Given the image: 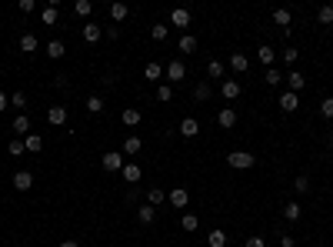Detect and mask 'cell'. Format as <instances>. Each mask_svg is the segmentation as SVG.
<instances>
[{
	"label": "cell",
	"mask_w": 333,
	"mask_h": 247,
	"mask_svg": "<svg viewBox=\"0 0 333 247\" xmlns=\"http://www.w3.org/2000/svg\"><path fill=\"white\" fill-rule=\"evenodd\" d=\"M227 164H230L233 170H250L257 164V157L250 151H233V154H227Z\"/></svg>",
	"instance_id": "1"
},
{
	"label": "cell",
	"mask_w": 333,
	"mask_h": 247,
	"mask_svg": "<svg viewBox=\"0 0 333 247\" xmlns=\"http://www.w3.org/2000/svg\"><path fill=\"white\" fill-rule=\"evenodd\" d=\"M123 164H127V160H123V154L120 151H107L100 157V167L107 170V174H120V170H123Z\"/></svg>",
	"instance_id": "2"
},
{
	"label": "cell",
	"mask_w": 333,
	"mask_h": 247,
	"mask_svg": "<svg viewBox=\"0 0 333 247\" xmlns=\"http://www.w3.org/2000/svg\"><path fill=\"white\" fill-rule=\"evenodd\" d=\"M166 200H170L177 210H183V207H187V200H190V191H187V187H174V191L166 194Z\"/></svg>",
	"instance_id": "3"
},
{
	"label": "cell",
	"mask_w": 333,
	"mask_h": 247,
	"mask_svg": "<svg viewBox=\"0 0 333 247\" xmlns=\"http://www.w3.org/2000/svg\"><path fill=\"white\" fill-rule=\"evenodd\" d=\"M127 17H130V7L123 4V0H113V4H110V20H113V24H123Z\"/></svg>",
	"instance_id": "4"
},
{
	"label": "cell",
	"mask_w": 333,
	"mask_h": 247,
	"mask_svg": "<svg viewBox=\"0 0 333 247\" xmlns=\"http://www.w3.org/2000/svg\"><path fill=\"white\" fill-rule=\"evenodd\" d=\"M163 74H166V80H183L187 77V64H183V60H170Z\"/></svg>",
	"instance_id": "5"
},
{
	"label": "cell",
	"mask_w": 333,
	"mask_h": 247,
	"mask_svg": "<svg viewBox=\"0 0 333 247\" xmlns=\"http://www.w3.org/2000/svg\"><path fill=\"white\" fill-rule=\"evenodd\" d=\"M217 124H220L223 130H230L233 124H237V111H233V107H220V114H217Z\"/></svg>",
	"instance_id": "6"
},
{
	"label": "cell",
	"mask_w": 333,
	"mask_h": 247,
	"mask_svg": "<svg viewBox=\"0 0 333 247\" xmlns=\"http://www.w3.org/2000/svg\"><path fill=\"white\" fill-rule=\"evenodd\" d=\"M33 187V174L30 170H17L14 174V191H30Z\"/></svg>",
	"instance_id": "7"
},
{
	"label": "cell",
	"mask_w": 333,
	"mask_h": 247,
	"mask_svg": "<svg viewBox=\"0 0 333 247\" xmlns=\"http://www.w3.org/2000/svg\"><path fill=\"white\" fill-rule=\"evenodd\" d=\"M257 60H260L267 70H270V67H277V54H273V47H270V44H263V47L257 50Z\"/></svg>",
	"instance_id": "8"
},
{
	"label": "cell",
	"mask_w": 333,
	"mask_h": 247,
	"mask_svg": "<svg viewBox=\"0 0 333 247\" xmlns=\"http://www.w3.org/2000/svg\"><path fill=\"white\" fill-rule=\"evenodd\" d=\"M297 107H300V94H280V111H286V114H294Z\"/></svg>",
	"instance_id": "9"
},
{
	"label": "cell",
	"mask_w": 333,
	"mask_h": 247,
	"mask_svg": "<svg viewBox=\"0 0 333 247\" xmlns=\"http://www.w3.org/2000/svg\"><path fill=\"white\" fill-rule=\"evenodd\" d=\"M120 174H123V181H127V184H137V181H140V164H137V160H127Z\"/></svg>",
	"instance_id": "10"
},
{
	"label": "cell",
	"mask_w": 333,
	"mask_h": 247,
	"mask_svg": "<svg viewBox=\"0 0 333 247\" xmlns=\"http://www.w3.org/2000/svg\"><path fill=\"white\" fill-rule=\"evenodd\" d=\"M10 130H14V134H30V117H27V114H17L14 117V124H10Z\"/></svg>",
	"instance_id": "11"
},
{
	"label": "cell",
	"mask_w": 333,
	"mask_h": 247,
	"mask_svg": "<svg viewBox=\"0 0 333 247\" xmlns=\"http://www.w3.org/2000/svg\"><path fill=\"white\" fill-rule=\"evenodd\" d=\"M220 94L227 97V100H237V97H240V84H237V80H220Z\"/></svg>",
	"instance_id": "12"
},
{
	"label": "cell",
	"mask_w": 333,
	"mask_h": 247,
	"mask_svg": "<svg viewBox=\"0 0 333 247\" xmlns=\"http://www.w3.org/2000/svg\"><path fill=\"white\" fill-rule=\"evenodd\" d=\"M47 120L54 124V127H64V124H67V107H50V111H47Z\"/></svg>",
	"instance_id": "13"
},
{
	"label": "cell",
	"mask_w": 333,
	"mask_h": 247,
	"mask_svg": "<svg viewBox=\"0 0 333 247\" xmlns=\"http://www.w3.org/2000/svg\"><path fill=\"white\" fill-rule=\"evenodd\" d=\"M170 24H174V27H190V10L177 7L174 14H170Z\"/></svg>",
	"instance_id": "14"
},
{
	"label": "cell",
	"mask_w": 333,
	"mask_h": 247,
	"mask_svg": "<svg viewBox=\"0 0 333 247\" xmlns=\"http://www.w3.org/2000/svg\"><path fill=\"white\" fill-rule=\"evenodd\" d=\"M286 84H290V94H300V90L307 87V80H303V74H300V70H290Z\"/></svg>",
	"instance_id": "15"
},
{
	"label": "cell",
	"mask_w": 333,
	"mask_h": 247,
	"mask_svg": "<svg viewBox=\"0 0 333 247\" xmlns=\"http://www.w3.org/2000/svg\"><path fill=\"white\" fill-rule=\"evenodd\" d=\"M137 154H140V137L130 134L127 140H123V157H137Z\"/></svg>",
	"instance_id": "16"
},
{
	"label": "cell",
	"mask_w": 333,
	"mask_h": 247,
	"mask_svg": "<svg viewBox=\"0 0 333 247\" xmlns=\"http://www.w3.org/2000/svg\"><path fill=\"white\" fill-rule=\"evenodd\" d=\"M40 20L47 27H57V20H60V10H57V4H50V7H44V14H40Z\"/></svg>",
	"instance_id": "17"
},
{
	"label": "cell",
	"mask_w": 333,
	"mask_h": 247,
	"mask_svg": "<svg viewBox=\"0 0 333 247\" xmlns=\"http://www.w3.org/2000/svg\"><path fill=\"white\" fill-rule=\"evenodd\" d=\"M180 134H183V137H197V134H200V124H197L193 117H183V120H180Z\"/></svg>",
	"instance_id": "18"
},
{
	"label": "cell",
	"mask_w": 333,
	"mask_h": 247,
	"mask_svg": "<svg viewBox=\"0 0 333 247\" xmlns=\"http://www.w3.org/2000/svg\"><path fill=\"white\" fill-rule=\"evenodd\" d=\"M24 147L30 154H40V151H44V137H40V134H27L24 137Z\"/></svg>",
	"instance_id": "19"
},
{
	"label": "cell",
	"mask_w": 333,
	"mask_h": 247,
	"mask_svg": "<svg viewBox=\"0 0 333 247\" xmlns=\"http://www.w3.org/2000/svg\"><path fill=\"white\" fill-rule=\"evenodd\" d=\"M100 37H103V30H100L97 24H90V20H87V27H84V44H97Z\"/></svg>",
	"instance_id": "20"
},
{
	"label": "cell",
	"mask_w": 333,
	"mask_h": 247,
	"mask_svg": "<svg viewBox=\"0 0 333 247\" xmlns=\"http://www.w3.org/2000/svg\"><path fill=\"white\" fill-rule=\"evenodd\" d=\"M273 24L283 27V30H290V10H286V7H277V10H273Z\"/></svg>",
	"instance_id": "21"
},
{
	"label": "cell",
	"mask_w": 333,
	"mask_h": 247,
	"mask_svg": "<svg viewBox=\"0 0 333 247\" xmlns=\"http://www.w3.org/2000/svg\"><path fill=\"white\" fill-rule=\"evenodd\" d=\"M283 217H286V221H290V224H297V221H300V217H303L300 204H297V200H290V204H286V207H283Z\"/></svg>",
	"instance_id": "22"
},
{
	"label": "cell",
	"mask_w": 333,
	"mask_h": 247,
	"mask_svg": "<svg viewBox=\"0 0 333 247\" xmlns=\"http://www.w3.org/2000/svg\"><path fill=\"white\" fill-rule=\"evenodd\" d=\"M230 67H233L237 74H246V70H250V60H246V54H233V57H230Z\"/></svg>",
	"instance_id": "23"
},
{
	"label": "cell",
	"mask_w": 333,
	"mask_h": 247,
	"mask_svg": "<svg viewBox=\"0 0 333 247\" xmlns=\"http://www.w3.org/2000/svg\"><path fill=\"white\" fill-rule=\"evenodd\" d=\"M64 54H67L64 40H50V44H47V57H54V60H60Z\"/></svg>",
	"instance_id": "24"
},
{
	"label": "cell",
	"mask_w": 333,
	"mask_h": 247,
	"mask_svg": "<svg viewBox=\"0 0 333 247\" xmlns=\"http://www.w3.org/2000/svg\"><path fill=\"white\" fill-rule=\"evenodd\" d=\"M143 77H147V80H160V77H163V67H160L157 60H150V64L143 67Z\"/></svg>",
	"instance_id": "25"
},
{
	"label": "cell",
	"mask_w": 333,
	"mask_h": 247,
	"mask_svg": "<svg viewBox=\"0 0 333 247\" xmlns=\"http://www.w3.org/2000/svg\"><path fill=\"white\" fill-rule=\"evenodd\" d=\"M137 217H140V224H153V221H157V207H150V204H143V207L137 210Z\"/></svg>",
	"instance_id": "26"
},
{
	"label": "cell",
	"mask_w": 333,
	"mask_h": 247,
	"mask_svg": "<svg viewBox=\"0 0 333 247\" xmlns=\"http://www.w3.org/2000/svg\"><path fill=\"white\" fill-rule=\"evenodd\" d=\"M147 200H150V207H157V204L166 200V191L163 187H150V191H147Z\"/></svg>",
	"instance_id": "27"
},
{
	"label": "cell",
	"mask_w": 333,
	"mask_h": 247,
	"mask_svg": "<svg viewBox=\"0 0 333 247\" xmlns=\"http://www.w3.org/2000/svg\"><path fill=\"white\" fill-rule=\"evenodd\" d=\"M206 247H227V234H223V231H210V234H206Z\"/></svg>",
	"instance_id": "28"
},
{
	"label": "cell",
	"mask_w": 333,
	"mask_h": 247,
	"mask_svg": "<svg viewBox=\"0 0 333 247\" xmlns=\"http://www.w3.org/2000/svg\"><path fill=\"white\" fill-rule=\"evenodd\" d=\"M210 94H214V87H210L206 80H200L197 87H193V97H197V100H210Z\"/></svg>",
	"instance_id": "29"
},
{
	"label": "cell",
	"mask_w": 333,
	"mask_h": 247,
	"mask_svg": "<svg viewBox=\"0 0 333 247\" xmlns=\"http://www.w3.org/2000/svg\"><path fill=\"white\" fill-rule=\"evenodd\" d=\"M180 227H183V231H190V234H193V231L200 227V217H197V214H183V217H180Z\"/></svg>",
	"instance_id": "30"
},
{
	"label": "cell",
	"mask_w": 333,
	"mask_h": 247,
	"mask_svg": "<svg viewBox=\"0 0 333 247\" xmlns=\"http://www.w3.org/2000/svg\"><path fill=\"white\" fill-rule=\"evenodd\" d=\"M37 47H40V44H37V37H33V33H24V37H20V50H24V54H33Z\"/></svg>",
	"instance_id": "31"
},
{
	"label": "cell",
	"mask_w": 333,
	"mask_h": 247,
	"mask_svg": "<svg viewBox=\"0 0 333 247\" xmlns=\"http://www.w3.org/2000/svg\"><path fill=\"white\" fill-rule=\"evenodd\" d=\"M123 124H127V127H137V124H140V111H137V107H127V111H123Z\"/></svg>",
	"instance_id": "32"
},
{
	"label": "cell",
	"mask_w": 333,
	"mask_h": 247,
	"mask_svg": "<svg viewBox=\"0 0 333 247\" xmlns=\"http://www.w3.org/2000/svg\"><path fill=\"white\" fill-rule=\"evenodd\" d=\"M206 77H210V80H223V64H220V60H210V64H206Z\"/></svg>",
	"instance_id": "33"
},
{
	"label": "cell",
	"mask_w": 333,
	"mask_h": 247,
	"mask_svg": "<svg viewBox=\"0 0 333 247\" xmlns=\"http://www.w3.org/2000/svg\"><path fill=\"white\" fill-rule=\"evenodd\" d=\"M263 80H267L270 87H280V84H283V74H280V70H277V67H270V70H267V74H263Z\"/></svg>",
	"instance_id": "34"
},
{
	"label": "cell",
	"mask_w": 333,
	"mask_h": 247,
	"mask_svg": "<svg viewBox=\"0 0 333 247\" xmlns=\"http://www.w3.org/2000/svg\"><path fill=\"white\" fill-rule=\"evenodd\" d=\"M24 151H27V147H24V137H14V140L7 144V154H10V157H20Z\"/></svg>",
	"instance_id": "35"
},
{
	"label": "cell",
	"mask_w": 333,
	"mask_h": 247,
	"mask_svg": "<svg viewBox=\"0 0 333 247\" xmlns=\"http://www.w3.org/2000/svg\"><path fill=\"white\" fill-rule=\"evenodd\" d=\"M73 14H77V17H90V14H94V4H90V0H77V4H73Z\"/></svg>",
	"instance_id": "36"
},
{
	"label": "cell",
	"mask_w": 333,
	"mask_h": 247,
	"mask_svg": "<svg viewBox=\"0 0 333 247\" xmlns=\"http://www.w3.org/2000/svg\"><path fill=\"white\" fill-rule=\"evenodd\" d=\"M180 50H183V54H193V50H197V37H193V33H183V37H180Z\"/></svg>",
	"instance_id": "37"
},
{
	"label": "cell",
	"mask_w": 333,
	"mask_h": 247,
	"mask_svg": "<svg viewBox=\"0 0 333 247\" xmlns=\"http://www.w3.org/2000/svg\"><path fill=\"white\" fill-rule=\"evenodd\" d=\"M280 57H283V64L294 67L297 60H300V50H297V47H283V50H280Z\"/></svg>",
	"instance_id": "38"
},
{
	"label": "cell",
	"mask_w": 333,
	"mask_h": 247,
	"mask_svg": "<svg viewBox=\"0 0 333 247\" xmlns=\"http://www.w3.org/2000/svg\"><path fill=\"white\" fill-rule=\"evenodd\" d=\"M317 20H320V24H323V27H330V24H333V7H330V4L317 10Z\"/></svg>",
	"instance_id": "39"
},
{
	"label": "cell",
	"mask_w": 333,
	"mask_h": 247,
	"mask_svg": "<svg viewBox=\"0 0 333 247\" xmlns=\"http://www.w3.org/2000/svg\"><path fill=\"white\" fill-rule=\"evenodd\" d=\"M166 30H170L166 24H153V27H150V37L157 40V44H163V40H166Z\"/></svg>",
	"instance_id": "40"
},
{
	"label": "cell",
	"mask_w": 333,
	"mask_h": 247,
	"mask_svg": "<svg viewBox=\"0 0 333 247\" xmlns=\"http://www.w3.org/2000/svg\"><path fill=\"white\" fill-rule=\"evenodd\" d=\"M157 97L163 100V104H170V100H174V87H170V84H160V87H157Z\"/></svg>",
	"instance_id": "41"
},
{
	"label": "cell",
	"mask_w": 333,
	"mask_h": 247,
	"mask_svg": "<svg viewBox=\"0 0 333 247\" xmlns=\"http://www.w3.org/2000/svg\"><path fill=\"white\" fill-rule=\"evenodd\" d=\"M87 111H90V114H100V111H103V97H97V94L87 97Z\"/></svg>",
	"instance_id": "42"
},
{
	"label": "cell",
	"mask_w": 333,
	"mask_h": 247,
	"mask_svg": "<svg viewBox=\"0 0 333 247\" xmlns=\"http://www.w3.org/2000/svg\"><path fill=\"white\" fill-rule=\"evenodd\" d=\"M294 191H297V194H307V191H310V177H307V174H300V177L294 181Z\"/></svg>",
	"instance_id": "43"
},
{
	"label": "cell",
	"mask_w": 333,
	"mask_h": 247,
	"mask_svg": "<svg viewBox=\"0 0 333 247\" xmlns=\"http://www.w3.org/2000/svg\"><path fill=\"white\" fill-rule=\"evenodd\" d=\"M320 114H323L326 120L333 117V97H323V104H320Z\"/></svg>",
	"instance_id": "44"
},
{
	"label": "cell",
	"mask_w": 333,
	"mask_h": 247,
	"mask_svg": "<svg viewBox=\"0 0 333 247\" xmlns=\"http://www.w3.org/2000/svg\"><path fill=\"white\" fill-rule=\"evenodd\" d=\"M10 104H14V107H27V94H20V90H17V94L10 97Z\"/></svg>",
	"instance_id": "45"
},
{
	"label": "cell",
	"mask_w": 333,
	"mask_h": 247,
	"mask_svg": "<svg viewBox=\"0 0 333 247\" xmlns=\"http://www.w3.org/2000/svg\"><path fill=\"white\" fill-rule=\"evenodd\" d=\"M246 247H267V240H263V237H260V234H254V237L246 240Z\"/></svg>",
	"instance_id": "46"
},
{
	"label": "cell",
	"mask_w": 333,
	"mask_h": 247,
	"mask_svg": "<svg viewBox=\"0 0 333 247\" xmlns=\"http://www.w3.org/2000/svg\"><path fill=\"white\" fill-rule=\"evenodd\" d=\"M280 247H297V240L290 234H280Z\"/></svg>",
	"instance_id": "47"
},
{
	"label": "cell",
	"mask_w": 333,
	"mask_h": 247,
	"mask_svg": "<svg viewBox=\"0 0 333 247\" xmlns=\"http://www.w3.org/2000/svg\"><path fill=\"white\" fill-rule=\"evenodd\" d=\"M103 33H107V37H110V40H117V37H120V27L113 24V27H107V30H103Z\"/></svg>",
	"instance_id": "48"
},
{
	"label": "cell",
	"mask_w": 333,
	"mask_h": 247,
	"mask_svg": "<svg viewBox=\"0 0 333 247\" xmlns=\"http://www.w3.org/2000/svg\"><path fill=\"white\" fill-rule=\"evenodd\" d=\"M20 10H24V14H33V0H20Z\"/></svg>",
	"instance_id": "49"
},
{
	"label": "cell",
	"mask_w": 333,
	"mask_h": 247,
	"mask_svg": "<svg viewBox=\"0 0 333 247\" xmlns=\"http://www.w3.org/2000/svg\"><path fill=\"white\" fill-rule=\"evenodd\" d=\"M7 111V94H0V114Z\"/></svg>",
	"instance_id": "50"
},
{
	"label": "cell",
	"mask_w": 333,
	"mask_h": 247,
	"mask_svg": "<svg viewBox=\"0 0 333 247\" xmlns=\"http://www.w3.org/2000/svg\"><path fill=\"white\" fill-rule=\"evenodd\" d=\"M60 247H80L77 240H60Z\"/></svg>",
	"instance_id": "51"
}]
</instances>
